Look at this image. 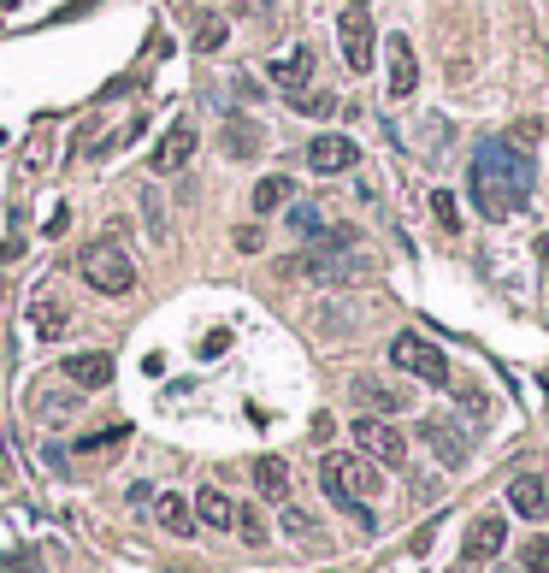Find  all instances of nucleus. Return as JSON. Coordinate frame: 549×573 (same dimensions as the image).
Returning a JSON list of instances; mask_svg holds the SVG:
<instances>
[{
	"label": "nucleus",
	"mask_w": 549,
	"mask_h": 573,
	"mask_svg": "<svg viewBox=\"0 0 549 573\" xmlns=\"http://www.w3.org/2000/svg\"><path fill=\"white\" fill-rule=\"evenodd\" d=\"M467 190L490 225H502L514 207L532 201V154H514L508 142H479L467 166Z\"/></svg>",
	"instance_id": "1"
},
{
	"label": "nucleus",
	"mask_w": 549,
	"mask_h": 573,
	"mask_svg": "<svg viewBox=\"0 0 549 573\" xmlns=\"http://www.w3.org/2000/svg\"><path fill=\"white\" fill-rule=\"evenodd\" d=\"M319 491L331 497V509L355 514L361 526H378V514L366 509V497H378V461H366V455H325L319 461Z\"/></svg>",
	"instance_id": "2"
},
{
	"label": "nucleus",
	"mask_w": 549,
	"mask_h": 573,
	"mask_svg": "<svg viewBox=\"0 0 549 573\" xmlns=\"http://www.w3.org/2000/svg\"><path fill=\"white\" fill-rule=\"evenodd\" d=\"M77 272H83V284L101 290V296H130V290H136V266H130V255L113 249V243L83 249V255H77Z\"/></svg>",
	"instance_id": "3"
},
{
	"label": "nucleus",
	"mask_w": 549,
	"mask_h": 573,
	"mask_svg": "<svg viewBox=\"0 0 549 573\" xmlns=\"http://www.w3.org/2000/svg\"><path fill=\"white\" fill-rule=\"evenodd\" d=\"M390 361L402 367V373H414L420 384L431 390H449V355L426 343V337H414V331H402V337H390Z\"/></svg>",
	"instance_id": "4"
},
{
	"label": "nucleus",
	"mask_w": 549,
	"mask_h": 573,
	"mask_svg": "<svg viewBox=\"0 0 549 573\" xmlns=\"http://www.w3.org/2000/svg\"><path fill=\"white\" fill-rule=\"evenodd\" d=\"M278 272H284V278H313V284H349V278H361V260H343V249L319 243V249H307V255L278 260Z\"/></svg>",
	"instance_id": "5"
},
{
	"label": "nucleus",
	"mask_w": 549,
	"mask_h": 573,
	"mask_svg": "<svg viewBox=\"0 0 549 573\" xmlns=\"http://www.w3.org/2000/svg\"><path fill=\"white\" fill-rule=\"evenodd\" d=\"M337 42H343V65L349 71H372V54H378V30H372V12L361 0L337 12Z\"/></svg>",
	"instance_id": "6"
},
{
	"label": "nucleus",
	"mask_w": 549,
	"mask_h": 573,
	"mask_svg": "<svg viewBox=\"0 0 549 573\" xmlns=\"http://www.w3.org/2000/svg\"><path fill=\"white\" fill-rule=\"evenodd\" d=\"M355 444H361V455L366 461H378V467H402L408 461V438L390 426V420H355Z\"/></svg>",
	"instance_id": "7"
},
{
	"label": "nucleus",
	"mask_w": 549,
	"mask_h": 573,
	"mask_svg": "<svg viewBox=\"0 0 549 573\" xmlns=\"http://www.w3.org/2000/svg\"><path fill=\"white\" fill-rule=\"evenodd\" d=\"M307 166H313L319 178H337V172H355V166H361V148H355L349 136H331V130H325V136L307 142Z\"/></svg>",
	"instance_id": "8"
},
{
	"label": "nucleus",
	"mask_w": 549,
	"mask_h": 573,
	"mask_svg": "<svg viewBox=\"0 0 549 573\" xmlns=\"http://www.w3.org/2000/svg\"><path fill=\"white\" fill-rule=\"evenodd\" d=\"M189 154H195V125H189V119H178V125L160 136V148L148 154V172L172 178V172H183V166H189Z\"/></svg>",
	"instance_id": "9"
},
{
	"label": "nucleus",
	"mask_w": 549,
	"mask_h": 573,
	"mask_svg": "<svg viewBox=\"0 0 549 573\" xmlns=\"http://www.w3.org/2000/svg\"><path fill=\"white\" fill-rule=\"evenodd\" d=\"M60 373L71 384H83V390H101V384H113V355L107 349H83V355H65Z\"/></svg>",
	"instance_id": "10"
},
{
	"label": "nucleus",
	"mask_w": 549,
	"mask_h": 573,
	"mask_svg": "<svg viewBox=\"0 0 549 573\" xmlns=\"http://www.w3.org/2000/svg\"><path fill=\"white\" fill-rule=\"evenodd\" d=\"M384 54H390V95H396V101H408V95L420 89V60H414L408 36H390V42H384Z\"/></svg>",
	"instance_id": "11"
},
{
	"label": "nucleus",
	"mask_w": 549,
	"mask_h": 573,
	"mask_svg": "<svg viewBox=\"0 0 549 573\" xmlns=\"http://www.w3.org/2000/svg\"><path fill=\"white\" fill-rule=\"evenodd\" d=\"M420 438L437 449V461H443V467H467V455H473V444L461 438V426H455V420H426V426H420Z\"/></svg>",
	"instance_id": "12"
},
{
	"label": "nucleus",
	"mask_w": 549,
	"mask_h": 573,
	"mask_svg": "<svg viewBox=\"0 0 549 573\" xmlns=\"http://www.w3.org/2000/svg\"><path fill=\"white\" fill-rule=\"evenodd\" d=\"M502 544H508V520L502 514H479L473 532H467V562H496Z\"/></svg>",
	"instance_id": "13"
},
{
	"label": "nucleus",
	"mask_w": 549,
	"mask_h": 573,
	"mask_svg": "<svg viewBox=\"0 0 549 573\" xmlns=\"http://www.w3.org/2000/svg\"><path fill=\"white\" fill-rule=\"evenodd\" d=\"M508 509L520 514V520H544V514H549V491H544V479H532V473L508 479Z\"/></svg>",
	"instance_id": "14"
},
{
	"label": "nucleus",
	"mask_w": 549,
	"mask_h": 573,
	"mask_svg": "<svg viewBox=\"0 0 549 573\" xmlns=\"http://www.w3.org/2000/svg\"><path fill=\"white\" fill-rule=\"evenodd\" d=\"M248 473H254V491H260V497H272V503L290 497V467H284V455H260Z\"/></svg>",
	"instance_id": "15"
},
{
	"label": "nucleus",
	"mask_w": 549,
	"mask_h": 573,
	"mask_svg": "<svg viewBox=\"0 0 549 573\" xmlns=\"http://www.w3.org/2000/svg\"><path fill=\"white\" fill-rule=\"evenodd\" d=\"M260 148H266V130L254 119H225V154L231 160H254Z\"/></svg>",
	"instance_id": "16"
},
{
	"label": "nucleus",
	"mask_w": 549,
	"mask_h": 573,
	"mask_svg": "<svg viewBox=\"0 0 549 573\" xmlns=\"http://www.w3.org/2000/svg\"><path fill=\"white\" fill-rule=\"evenodd\" d=\"M231 514H237V503H231L219 485H201V491H195V520H201V526H219V532H225Z\"/></svg>",
	"instance_id": "17"
},
{
	"label": "nucleus",
	"mask_w": 549,
	"mask_h": 573,
	"mask_svg": "<svg viewBox=\"0 0 549 573\" xmlns=\"http://www.w3.org/2000/svg\"><path fill=\"white\" fill-rule=\"evenodd\" d=\"M307 77H313V54H307V48L284 54V60H272V83H278V89H290V95H302Z\"/></svg>",
	"instance_id": "18"
},
{
	"label": "nucleus",
	"mask_w": 549,
	"mask_h": 573,
	"mask_svg": "<svg viewBox=\"0 0 549 573\" xmlns=\"http://www.w3.org/2000/svg\"><path fill=\"white\" fill-rule=\"evenodd\" d=\"M290 195H296V184H290L284 172H266V178L254 184V195H248V207H254V213H278Z\"/></svg>",
	"instance_id": "19"
},
{
	"label": "nucleus",
	"mask_w": 549,
	"mask_h": 573,
	"mask_svg": "<svg viewBox=\"0 0 549 573\" xmlns=\"http://www.w3.org/2000/svg\"><path fill=\"white\" fill-rule=\"evenodd\" d=\"M355 402H361V408H378V414H402V408H408V390H390V384L355 379Z\"/></svg>",
	"instance_id": "20"
},
{
	"label": "nucleus",
	"mask_w": 549,
	"mask_h": 573,
	"mask_svg": "<svg viewBox=\"0 0 549 573\" xmlns=\"http://www.w3.org/2000/svg\"><path fill=\"white\" fill-rule=\"evenodd\" d=\"M65 308L60 302H54V296H36V302H30V325H36V331H42V337H60L65 331Z\"/></svg>",
	"instance_id": "21"
},
{
	"label": "nucleus",
	"mask_w": 549,
	"mask_h": 573,
	"mask_svg": "<svg viewBox=\"0 0 549 573\" xmlns=\"http://www.w3.org/2000/svg\"><path fill=\"white\" fill-rule=\"evenodd\" d=\"M160 526H166L172 538H183V532H195V520H189V497H178V491H166V497H160Z\"/></svg>",
	"instance_id": "22"
},
{
	"label": "nucleus",
	"mask_w": 549,
	"mask_h": 573,
	"mask_svg": "<svg viewBox=\"0 0 549 573\" xmlns=\"http://www.w3.org/2000/svg\"><path fill=\"white\" fill-rule=\"evenodd\" d=\"M189 48H195V54H219V48H225V18H219V12H201Z\"/></svg>",
	"instance_id": "23"
},
{
	"label": "nucleus",
	"mask_w": 549,
	"mask_h": 573,
	"mask_svg": "<svg viewBox=\"0 0 549 573\" xmlns=\"http://www.w3.org/2000/svg\"><path fill=\"white\" fill-rule=\"evenodd\" d=\"M231 526L243 532V544H254V550H260V544L272 538V532H266V520H260V509H254V503H237V514H231Z\"/></svg>",
	"instance_id": "24"
},
{
	"label": "nucleus",
	"mask_w": 549,
	"mask_h": 573,
	"mask_svg": "<svg viewBox=\"0 0 549 573\" xmlns=\"http://www.w3.org/2000/svg\"><path fill=\"white\" fill-rule=\"evenodd\" d=\"M431 213H437L443 231H461V207H455V195L449 190H431Z\"/></svg>",
	"instance_id": "25"
},
{
	"label": "nucleus",
	"mask_w": 549,
	"mask_h": 573,
	"mask_svg": "<svg viewBox=\"0 0 549 573\" xmlns=\"http://www.w3.org/2000/svg\"><path fill=\"white\" fill-rule=\"evenodd\" d=\"M520 562H526V573H549V538H526Z\"/></svg>",
	"instance_id": "26"
},
{
	"label": "nucleus",
	"mask_w": 549,
	"mask_h": 573,
	"mask_svg": "<svg viewBox=\"0 0 549 573\" xmlns=\"http://www.w3.org/2000/svg\"><path fill=\"white\" fill-rule=\"evenodd\" d=\"M290 225H296L302 237H319V243H325V219H319L313 207H290Z\"/></svg>",
	"instance_id": "27"
},
{
	"label": "nucleus",
	"mask_w": 549,
	"mask_h": 573,
	"mask_svg": "<svg viewBox=\"0 0 549 573\" xmlns=\"http://www.w3.org/2000/svg\"><path fill=\"white\" fill-rule=\"evenodd\" d=\"M290 107H296V113H313V119H325V113H337V101H331V95H296V101H290Z\"/></svg>",
	"instance_id": "28"
},
{
	"label": "nucleus",
	"mask_w": 549,
	"mask_h": 573,
	"mask_svg": "<svg viewBox=\"0 0 549 573\" xmlns=\"http://www.w3.org/2000/svg\"><path fill=\"white\" fill-rule=\"evenodd\" d=\"M237 12H243V18H266V12H272V0H237Z\"/></svg>",
	"instance_id": "29"
},
{
	"label": "nucleus",
	"mask_w": 549,
	"mask_h": 573,
	"mask_svg": "<svg viewBox=\"0 0 549 573\" xmlns=\"http://www.w3.org/2000/svg\"><path fill=\"white\" fill-rule=\"evenodd\" d=\"M237 249H243V255H260V231H254V225H248V231H237Z\"/></svg>",
	"instance_id": "30"
},
{
	"label": "nucleus",
	"mask_w": 549,
	"mask_h": 573,
	"mask_svg": "<svg viewBox=\"0 0 549 573\" xmlns=\"http://www.w3.org/2000/svg\"><path fill=\"white\" fill-rule=\"evenodd\" d=\"M0 573H36V568H30L24 556H6V562H0Z\"/></svg>",
	"instance_id": "31"
},
{
	"label": "nucleus",
	"mask_w": 549,
	"mask_h": 573,
	"mask_svg": "<svg viewBox=\"0 0 549 573\" xmlns=\"http://www.w3.org/2000/svg\"><path fill=\"white\" fill-rule=\"evenodd\" d=\"M538 266H544V278H549V231L538 237Z\"/></svg>",
	"instance_id": "32"
}]
</instances>
